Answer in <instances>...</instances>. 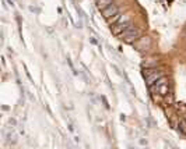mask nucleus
<instances>
[{"label":"nucleus","mask_w":186,"mask_h":149,"mask_svg":"<svg viewBox=\"0 0 186 149\" xmlns=\"http://www.w3.org/2000/svg\"><path fill=\"white\" fill-rule=\"evenodd\" d=\"M144 77H146L147 85H148V87H152V84H155L157 79H160L161 77H162V73L154 70V68H147V70L144 71Z\"/></svg>","instance_id":"f257e3e1"},{"label":"nucleus","mask_w":186,"mask_h":149,"mask_svg":"<svg viewBox=\"0 0 186 149\" xmlns=\"http://www.w3.org/2000/svg\"><path fill=\"white\" fill-rule=\"evenodd\" d=\"M133 45L137 48V50H144L146 48H148L150 46V39L148 38H146V36H140L134 43H133Z\"/></svg>","instance_id":"f03ea898"},{"label":"nucleus","mask_w":186,"mask_h":149,"mask_svg":"<svg viewBox=\"0 0 186 149\" xmlns=\"http://www.w3.org/2000/svg\"><path fill=\"white\" fill-rule=\"evenodd\" d=\"M140 36H141V32L138 31V29H136V28H134L132 32H130L129 35H127L126 38H125L123 40H125V42H126V43H130V45H133V43H134L136 40H137Z\"/></svg>","instance_id":"7ed1b4c3"},{"label":"nucleus","mask_w":186,"mask_h":149,"mask_svg":"<svg viewBox=\"0 0 186 149\" xmlns=\"http://www.w3.org/2000/svg\"><path fill=\"white\" fill-rule=\"evenodd\" d=\"M118 13H119V11H118V7H116L115 4H109V6H108L107 9L102 10V15H104V17L107 18V20H108V18H111L112 15L118 14Z\"/></svg>","instance_id":"20e7f679"},{"label":"nucleus","mask_w":186,"mask_h":149,"mask_svg":"<svg viewBox=\"0 0 186 149\" xmlns=\"http://www.w3.org/2000/svg\"><path fill=\"white\" fill-rule=\"evenodd\" d=\"M130 25V23H125V24H115V27H113V34H116V35H120L122 32L125 31V29L127 28V27Z\"/></svg>","instance_id":"39448f33"},{"label":"nucleus","mask_w":186,"mask_h":149,"mask_svg":"<svg viewBox=\"0 0 186 149\" xmlns=\"http://www.w3.org/2000/svg\"><path fill=\"white\" fill-rule=\"evenodd\" d=\"M109 4H112V0H97V7H98L99 10L107 9Z\"/></svg>","instance_id":"423d86ee"},{"label":"nucleus","mask_w":186,"mask_h":149,"mask_svg":"<svg viewBox=\"0 0 186 149\" xmlns=\"http://www.w3.org/2000/svg\"><path fill=\"white\" fill-rule=\"evenodd\" d=\"M157 91H158V93H160V95L165 96L166 93H168V85H166V84H161V85H158V87H157Z\"/></svg>","instance_id":"0eeeda50"},{"label":"nucleus","mask_w":186,"mask_h":149,"mask_svg":"<svg viewBox=\"0 0 186 149\" xmlns=\"http://www.w3.org/2000/svg\"><path fill=\"white\" fill-rule=\"evenodd\" d=\"M119 18H120V14H115V15H112V17L111 18H108V24H109V25H113V24H116L119 21Z\"/></svg>","instance_id":"6e6552de"},{"label":"nucleus","mask_w":186,"mask_h":149,"mask_svg":"<svg viewBox=\"0 0 186 149\" xmlns=\"http://www.w3.org/2000/svg\"><path fill=\"white\" fill-rule=\"evenodd\" d=\"M133 29H134V28H133V27H132V25H129V27H127V28H126V29H125V31H123V32H122V34H120V35H119V36H120V39H125V38H126V36H127V35H129V34H130V32H132V31H133Z\"/></svg>","instance_id":"1a4fd4ad"},{"label":"nucleus","mask_w":186,"mask_h":149,"mask_svg":"<svg viewBox=\"0 0 186 149\" xmlns=\"http://www.w3.org/2000/svg\"><path fill=\"white\" fill-rule=\"evenodd\" d=\"M179 130L183 132V134H186V121H182V123L179 124Z\"/></svg>","instance_id":"9d476101"}]
</instances>
